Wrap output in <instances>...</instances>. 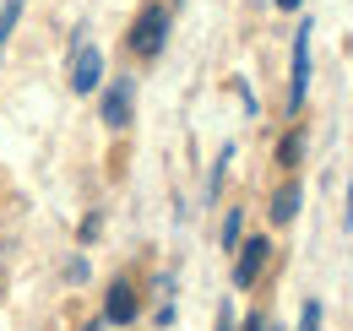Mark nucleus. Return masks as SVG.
Segmentation results:
<instances>
[{
    "label": "nucleus",
    "instance_id": "1",
    "mask_svg": "<svg viewBox=\"0 0 353 331\" xmlns=\"http://www.w3.org/2000/svg\"><path fill=\"white\" fill-rule=\"evenodd\" d=\"M163 43H169V11H163V6H147V11L131 22V54L158 60V54H163Z\"/></svg>",
    "mask_w": 353,
    "mask_h": 331
},
{
    "label": "nucleus",
    "instance_id": "2",
    "mask_svg": "<svg viewBox=\"0 0 353 331\" xmlns=\"http://www.w3.org/2000/svg\"><path fill=\"white\" fill-rule=\"evenodd\" d=\"M310 22L294 28V77H288V109H305V92H310Z\"/></svg>",
    "mask_w": 353,
    "mask_h": 331
},
{
    "label": "nucleus",
    "instance_id": "3",
    "mask_svg": "<svg viewBox=\"0 0 353 331\" xmlns=\"http://www.w3.org/2000/svg\"><path fill=\"white\" fill-rule=\"evenodd\" d=\"M98 82H103V49H98V43H77V49H71V87H77V92H92Z\"/></svg>",
    "mask_w": 353,
    "mask_h": 331
},
{
    "label": "nucleus",
    "instance_id": "4",
    "mask_svg": "<svg viewBox=\"0 0 353 331\" xmlns=\"http://www.w3.org/2000/svg\"><path fill=\"white\" fill-rule=\"evenodd\" d=\"M266 255H272L266 239H245V245H239V255H234V288H250V283L261 277V272H266Z\"/></svg>",
    "mask_w": 353,
    "mask_h": 331
},
{
    "label": "nucleus",
    "instance_id": "5",
    "mask_svg": "<svg viewBox=\"0 0 353 331\" xmlns=\"http://www.w3.org/2000/svg\"><path fill=\"white\" fill-rule=\"evenodd\" d=\"M131 77H120V82H109L103 87V125H114V130H120V125H131Z\"/></svg>",
    "mask_w": 353,
    "mask_h": 331
},
{
    "label": "nucleus",
    "instance_id": "6",
    "mask_svg": "<svg viewBox=\"0 0 353 331\" xmlns=\"http://www.w3.org/2000/svg\"><path fill=\"white\" fill-rule=\"evenodd\" d=\"M125 321H136V293L131 283H114L103 299V326H125Z\"/></svg>",
    "mask_w": 353,
    "mask_h": 331
},
{
    "label": "nucleus",
    "instance_id": "7",
    "mask_svg": "<svg viewBox=\"0 0 353 331\" xmlns=\"http://www.w3.org/2000/svg\"><path fill=\"white\" fill-rule=\"evenodd\" d=\"M266 212H272V223H294V217H299V185H283Z\"/></svg>",
    "mask_w": 353,
    "mask_h": 331
},
{
    "label": "nucleus",
    "instance_id": "8",
    "mask_svg": "<svg viewBox=\"0 0 353 331\" xmlns=\"http://www.w3.org/2000/svg\"><path fill=\"white\" fill-rule=\"evenodd\" d=\"M299 152H305V136L294 130V136H283V147H277V163H283V168H294V163H299Z\"/></svg>",
    "mask_w": 353,
    "mask_h": 331
},
{
    "label": "nucleus",
    "instance_id": "9",
    "mask_svg": "<svg viewBox=\"0 0 353 331\" xmlns=\"http://www.w3.org/2000/svg\"><path fill=\"white\" fill-rule=\"evenodd\" d=\"M17 17H22V0H6V6H0V49H6V39H11Z\"/></svg>",
    "mask_w": 353,
    "mask_h": 331
},
{
    "label": "nucleus",
    "instance_id": "10",
    "mask_svg": "<svg viewBox=\"0 0 353 331\" xmlns=\"http://www.w3.org/2000/svg\"><path fill=\"white\" fill-rule=\"evenodd\" d=\"M239 228H245V212L234 207L228 217H223V245H228V250H239Z\"/></svg>",
    "mask_w": 353,
    "mask_h": 331
},
{
    "label": "nucleus",
    "instance_id": "11",
    "mask_svg": "<svg viewBox=\"0 0 353 331\" xmlns=\"http://www.w3.org/2000/svg\"><path fill=\"white\" fill-rule=\"evenodd\" d=\"M299 331H321V299H305V310H299Z\"/></svg>",
    "mask_w": 353,
    "mask_h": 331
},
{
    "label": "nucleus",
    "instance_id": "12",
    "mask_svg": "<svg viewBox=\"0 0 353 331\" xmlns=\"http://www.w3.org/2000/svg\"><path fill=\"white\" fill-rule=\"evenodd\" d=\"M218 331H234V310H228V304L218 310Z\"/></svg>",
    "mask_w": 353,
    "mask_h": 331
},
{
    "label": "nucleus",
    "instance_id": "13",
    "mask_svg": "<svg viewBox=\"0 0 353 331\" xmlns=\"http://www.w3.org/2000/svg\"><path fill=\"white\" fill-rule=\"evenodd\" d=\"M245 331H266V321H261V315H250V321H245Z\"/></svg>",
    "mask_w": 353,
    "mask_h": 331
},
{
    "label": "nucleus",
    "instance_id": "14",
    "mask_svg": "<svg viewBox=\"0 0 353 331\" xmlns=\"http://www.w3.org/2000/svg\"><path fill=\"white\" fill-rule=\"evenodd\" d=\"M277 6H283V11H294V6H305V0H277Z\"/></svg>",
    "mask_w": 353,
    "mask_h": 331
},
{
    "label": "nucleus",
    "instance_id": "15",
    "mask_svg": "<svg viewBox=\"0 0 353 331\" xmlns=\"http://www.w3.org/2000/svg\"><path fill=\"white\" fill-rule=\"evenodd\" d=\"M88 331H103V321H92V326H88Z\"/></svg>",
    "mask_w": 353,
    "mask_h": 331
}]
</instances>
